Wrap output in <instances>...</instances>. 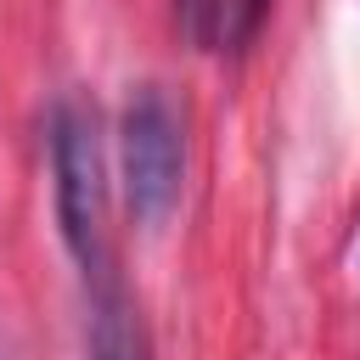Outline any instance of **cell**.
<instances>
[{
    "label": "cell",
    "mask_w": 360,
    "mask_h": 360,
    "mask_svg": "<svg viewBox=\"0 0 360 360\" xmlns=\"http://www.w3.org/2000/svg\"><path fill=\"white\" fill-rule=\"evenodd\" d=\"M51 191H56L62 242L79 259L84 281L112 276V248H107V169H101L96 112L79 107V101H56V112H51Z\"/></svg>",
    "instance_id": "1"
},
{
    "label": "cell",
    "mask_w": 360,
    "mask_h": 360,
    "mask_svg": "<svg viewBox=\"0 0 360 360\" xmlns=\"http://www.w3.org/2000/svg\"><path fill=\"white\" fill-rule=\"evenodd\" d=\"M118 163H124V202H129L135 225H146V231L163 225L186 186V141H180V118L158 84H141L124 101Z\"/></svg>",
    "instance_id": "2"
},
{
    "label": "cell",
    "mask_w": 360,
    "mask_h": 360,
    "mask_svg": "<svg viewBox=\"0 0 360 360\" xmlns=\"http://www.w3.org/2000/svg\"><path fill=\"white\" fill-rule=\"evenodd\" d=\"M84 360H146V326L118 276L90 281V349Z\"/></svg>",
    "instance_id": "3"
},
{
    "label": "cell",
    "mask_w": 360,
    "mask_h": 360,
    "mask_svg": "<svg viewBox=\"0 0 360 360\" xmlns=\"http://www.w3.org/2000/svg\"><path fill=\"white\" fill-rule=\"evenodd\" d=\"M180 22L202 51H214L225 34V0H180Z\"/></svg>",
    "instance_id": "4"
},
{
    "label": "cell",
    "mask_w": 360,
    "mask_h": 360,
    "mask_svg": "<svg viewBox=\"0 0 360 360\" xmlns=\"http://www.w3.org/2000/svg\"><path fill=\"white\" fill-rule=\"evenodd\" d=\"M264 6H270V0H242V11H236V22H231V39H236V45H242V39H253V28H259Z\"/></svg>",
    "instance_id": "5"
},
{
    "label": "cell",
    "mask_w": 360,
    "mask_h": 360,
    "mask_svg": "<svg viewBox=\"0 0 360 360\" xmlns=\"http://www.w3.org/2000/svg\"><path fill=\"white\" fill-rule=\"evenodd\" d=\"M0 360H6V354H0Z\"/></svg>",
    "instance_id": "6"
}]
</instances>
